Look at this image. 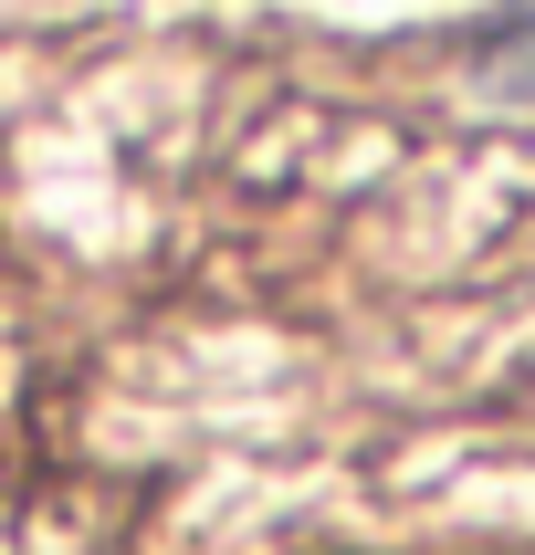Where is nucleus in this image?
I'll list each match as a JSON object with an SVG mask.
<instances>
[{"label": "nucleus", "instance_id": "f257e3e1", "mask_svg": "<svg viewBox=\"0 0 535 555\" xmlns=\"http://www.w3.org/2000/svg\"><path fill=\"white\" fill-rule=\"evenodd\" d=\"M483 85H504V94H535V22L494 31V53H483Z\"/></svg>", "mask_w": 535, "mask_h": 555}]
</instances>
